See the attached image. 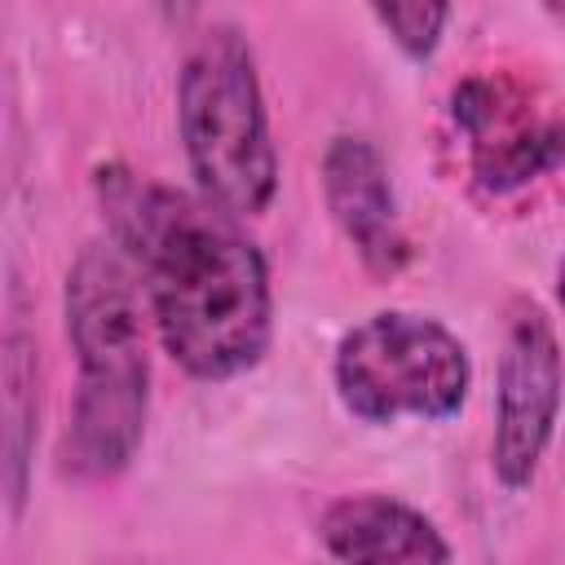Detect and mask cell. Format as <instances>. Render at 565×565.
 <instances>
[{"mask_svg":"<svg viewBox=\"0 0 565 565\" xmlns=\"http://www.w3.org/2000/svg\"><path fill=\"white\" fill-rule=\"evenodd\" d=\"M331 384L340 406L362 424H441L455 419L472 393V358L441 318L380 309L340 335Z\"/></svg>","mask_w":565,"mask_h":565,"instance_id":"obj_4","label":"cell"},{"mask_svg":"<svg viewBox=\"0 0 565 565\" xmlns=\"http://www.w3.org/2000/svg\"><path fill=\"white\" fill-rule=\"evenodd\" d=\"M93 194L146 291L163 353L203 384L260 366L274 340V287L243 216L119 159L93 168Z\"/></svg>","mask_w":565,"mask_h":565,"instance_id":"obj_1","label":"cell"},{"mask_svg":"<svg viewBox=\"0 0 565 565\" xmlns=\"http://www.w3.org/2000/svg\"><path fill=\"white\" fill-rule=\"evenodd\" d=\"M0 380H4V468H0V481H4V512L9 521H18L26 512V499H31V459H35V437H40V349H35V335L22 327L18 313H9V327H4V366H0Z\"/></svg>","mask_w":565,"mask_h":565,"instance_id":"obj_9","label":"cell"},{"mask_svg":"<svg viewBox=\"0 0 565 565\" xmlns=\"http://www.w3.org/2000/svg\"><path fill=\"white\" fill-rule=\"evenodd\" d=\"M322 203L375 278H397L411 260V238L397 212V190L380 146L362 132H335L322 150Z\"/></svg>","mask_w":565,"mask_h":565,"instance_id":"obj_7","label":"cell"},{"mask_svg":"<svg viewBox=\"0 0 565 565\" xmlns=\"http://www.w3.org/2000/svg\"><path fill=\"white\" fill-rule=\"evenodd\" d=\"M565 397V362L561 340L547 313L530 300L512 305L499 380H494V437H490V472L503 490H525L539 477V463L552 446Z\"/></svg>","mask_w":565,"mask_h":565,"instance_id":"obj_6","label":"cell"},{"mask_svg":"<svg viewBox=\"0 0 565 565\" xmlns=\"http://www.w3.org/2000/svg\"><path fill=\"white\" fill-rule=\"evenodd\" d=\"M366 4L406 62L424 66L437 57L450 26V0H366Z\"/></svg>","mask_w":565,"mask_h":565,"instance_id":"obj_10","label":"cell"},{"mask_svg":"<svg viewBox=\"0 0 565 565\" xmlns=\"http://www.w3.org/2000/svg\"><path fill=\"white\" fill-rule=\"evenodd\" d=\"M159 9L168 13V22H177V26H185L194 13H199V0H159Z\"/></svg>","mask_w":565,"mask_h":565,"instance_id":"obj_11","label":"cell"},{"mask_svg":"<svg viewBox=\"0 0 565 565\" xmlns=\"http://www.w3.org/2000/svg\"><path fill=\"white\" fill-rule=\"evenodd\" d=\"M556 300H561V313H565V260L556 265Z\"/></svg>","mask_w":565,"mask_h":565,"instance_id":"obj_13","label":"cell"},{"mask_svg":"<svg viewBox=\"0 0 565 565\" xmlns=\"http://www.w3.org/2000/svg\"><path fill=\"white\" fill-rule=\"evenodd\" d=\"M543 9H547V13H552L561 26H565V0H543Z\"/></svg>","mask_w":565,"mask_h":565,"instance_id":"obj_12","label":"cell"},{"mask_svg":"<svg viewBox=\"0 0 565 565\" xmlns=\"http://www.w3.org/2000/svg\"><path fill=\"white\" fill-rule=\"evenodd\" d=\"M62 318L75 353V402L62 472L102 486L132 468L150 415L146 291L115 243H88L66 269Z\"/></svg>","mask_w":565,"mask_h":565,"instance_id":"obj_2","label":"cell"},{"mask_svg":"<svg viewBox=\"0 0 565 565\" xmlns=\"http://www.w3.org/2000/svg\"><path fill=\"white\" fill-rule=\"evenodd\" d=\"M318 539L327 556L353 561V565H388V561L433 565L455 556V547L446 543L433 516L380 490L340 494L335 503H327L318 516Z\"/></svg>","mask_w":565,"mask_h":565,"instance_id":"obj_8","label":"cell"},{"mask_svg":"<svg viewBox=\"0 0 565 565\" xmlns=\"http://www.w3.org/2000/svg\"><path fill=\"white\" fill-rule=\"evenodd\" d=\"M450 124L490 199H508L565 163V110L508 71L463 75L450 88Z\"/></svg>","mask_w":565,"mask_h":565,"instance_id":"obj_5","label":"cell"},{"mask_svg":"<svg viewBox=\"0 0 565 565\" xmlns=\"http://www.w3.org/2000/svg\"><path fill=\"white\" fill-rule=\"evenodd\" d=\"M177 128L199 194L234 216H260L278 194V150L247 35L230 22L203 31L181 62Z\"/></svg>","mask_w":565,"mask_h":565,"instance_id":"obj_3","label":"cell"}]
</instances>
